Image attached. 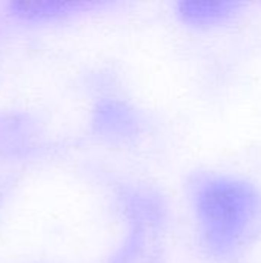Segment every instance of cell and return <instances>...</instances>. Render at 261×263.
Instances as JSON below:
<instances>
[{"mask_svg": "<svg viewBox=\"0 0 261 263\" xmlns=\"http://www.w3.org/2000/svg\"><path fill=\"white\" fill-rule=\"evenodd\" d=\"M197 211L208 247L215 254H228L254 231L261 200L245 182L212 179L197 191Z\"/></svg>", "mask_w": 261, "mask_h": 263, "instance_id": "obj_1", "label": "cell"}, {"mask_svg": "<svg viewBox=\"0 0 261 263\" xmlns=\"http://www.w3.org/2000/svg\"><path fill=\"white\" fill-rule=\"evenodd\" d=\"M238 6L240 3H235V2L189 0V2L178 3V11L185 22L197 25V26H206V25H214L228 18Z\"/></svg>", "mask_w": 261, "mask_h": 263, "instance_id": "obj_2", "label": "cell"}, {"mask_svg": "<svg viewBox=\"0 0 261 263\" xmlns=\"http://www.w3.org/2000/svg\"><path fill=\"white\" fill-rule=\"evenodd\" d=\"M135 120L125 105L117 102H103L95 111V126L106 134H126Z\"/></svg>", "mask_w": 261, "mask_h": 263, "instance_id": "obj_3", "label": "cell"}, {"mask_svg": "<svg viewBox=\"0 0 261 263\" xmlns=\"http://www.w3.org/2000/svg\"><path fill=\"white\" fill-rule=\"evenodd\" d=\"M80 3L74 2H14L11 9L25 18H49L77 9Z\"/></svg>", "mask_w": 261, "mask_h": 263, "instance_id": "obj_4", "label": "cell"}]
</instances>
